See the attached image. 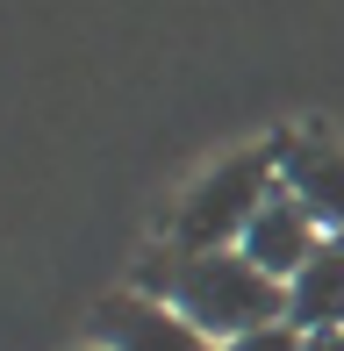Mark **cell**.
<instances>
[{
    "label": "cell",
    "mask_w": 344,
    "mask_h": 351,
    "mask_svg": "<svg viewBox=\"0 0 344 351\" xmlns=\"http://www.w3.org/2000/svg\"><path fill=\"white\" fill-rule=\"evenodd\" d=\"M136 294L151 301H172L194 330H208L215 344L244 337V330H265V323H287V287L265 280L237 244L230 251H180L165 244L158 258L136 265Z\"/></svg>",
    "instance_id": "obj_1"
},
{
    "label": "cell",
    "mask_w": 344,
    "mask_h": 351,
    "mask_svg": "<svg viewBox=\"0 0 344 351\" xmlns=\"http://www.w3.org/2000/svg\"><path fill=\"white\" fill-rule=\"evenodd\" d=\"M273 194H280V143L223 158V165H208V180L180 201V215H172V244H180V251H230V244H244L251 215Z\"/></svg>",
    "instance_id": "obj_2"
},
{
    "label": "cell",
    "mask_w": 344,
    "mask_h": 351,
    "mask_svg": "<svg viewBox=\"0 0 344 351\" xmlns=\"http://www.w3.org/2000/svg\"><path fill=\"white\" fill-rule=\"evenodd\" d=\"M93 337H101V351H223L172 301H151V294H115L93 315Z\"/></svg>",
    "instance_id": "obj_3"
},
{
    "label": "cell",
    "mask_w": 344,
    "mask_h": 351,
    "mask_svg": "<svg viewBox=\"0 0 344 351\" xmlns=\"http://www.w3.org/2000/svg\"><path fill=\"white\" fill-rule=\"evenodd\" d=\"M323 237H330V230H323V222L308 215L302 201L287 194V186H280V194H273V201H265V208L251 215V230H244V244H237V251L258 265L265 280H280V287H287V280L302 273L308 258H316V244H323Z\"/></svg>",
    "instance_id": "obj_4"
},
{
    "label": "cell",
    "mask_w": 344,
    "mask_h": 351,
    "mask_svg": "<svg viewBox=\"0 0 344 351\" xmlns=\"http://www.w3.org/2000/svg\"><path fill=\"white\" fill-rule=\"evenodd\" d=\"M280 186L302 201L330 237H344V143L330 136H287L280 143Z\"/></svg>",
    "instance_id": "obj_5"
},
{
    "label": "cell",
    "mask_w": 344,
    "mask_h": 351,
    "mask_svg": "<svg viewBox=\"0 0 344 351\" xmlns=\"http://www.w3.org/2000/svg\"><path fill=\"white\" fill-rule=\"evenodd\" d=\"M287 323L294 330H344V237H323L316 258L287 280Z\"/></svg>",
    "instance_id": "obj_6"
},
{
    "label": "cell",
    "mask_w": 344,
    "mask_h": 351,
    "mask_svg": "<svg viewBox=\"0 0 344 351\" xmlns=\"http://www.w3.org/2000/svg\"><path fill=\"white\" fill-rule=\"evenodd\" d=\"M308 344V330H294V323H265V330H244V337H230L223 351H302Z\"/></svg>",
    "instance_id": "obj_7"
},
{
    "label": "cell",
    "mask_w": 344,
    "mask_h": 351,
    "mask_svg": "<svg viewBox=\"0 0 344 351\" xmlns=\"http://www.w3.org/2000/svg\"><path fill=\"white\" fill-rule=\"evenodd\" d=\"M302 351H344V330H308Z\"/></svg>",
    "instance_id": "obj_8"
},
{
    "label": "cell",
    "mask_w": 344,
    "mask_h": 351,
    "mask_svg": "<svg viewBox=\"0 0 344 351\" xmlns=\"http://www.w3.org/2000/svg\"><path fill=\"white\" fill-rule=\"evenodd\" d=\"M93 351H101V344H93Z\"/></svg>",
    "instance_id": "obj_9"
}]
</instances>
